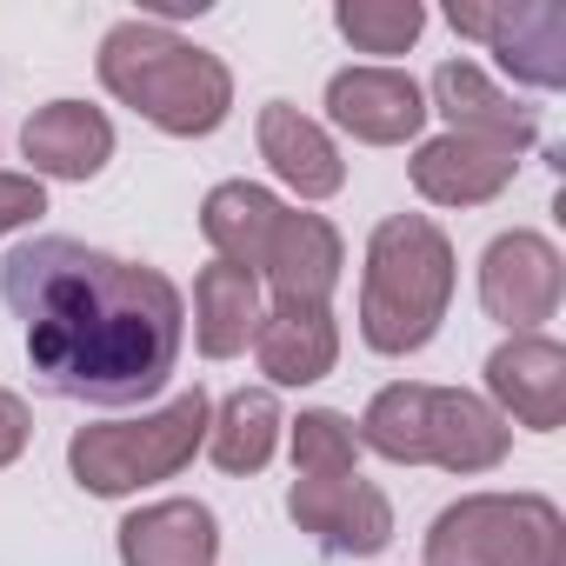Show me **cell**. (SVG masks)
<instances>
[{"label": "cell", "instance_id": "6da1fadb", "mask_svg": "<svg viewBox=\"0 0 566 566\" xmlns=\"http://www.w3.org/2000/svg\"><path fill=\"white\" fill-rule=\"evenodd\" d=\"M0 301L21 314L28 367L54 400L140 407L180 367L187 301L160 266L41 233L0 260Z\"/></svg>", "mask_w": 566, "mask_h": 566}, {"label": "cell", "instance_id": "7a4b0ae2", "mask_svg": "<svg viewBox=\"0 0 566 566\" xmlns=\"http://www.w3.org/2000/svg\"><path fill=\"white\" fill-rule=\"evenodd\" d=\"M94 74L120 107H134L147 127H160L174 140H207L233 114V67L220 54L193 48L187 34H174L167 21L107 28Z\"/></svg>", "mask_w": 566, "mask_h": 566}, {"label": "cell", "instance_id": "3957f363", "mask_svg": "<svg viewBox=\"0 0 566 566\" xmlns=\"http://www.w3.org/2000/svg\"><path fill=\"white\" fill-rule=\"evenodd\" d=\"M453 240L433 213H387L367 233V266H360V340L387 360L420 354L447 307H453Z\"/></svg>", "mask_w": 566, "mask_h": 566}, {"label": "cell", "instance_id": "277c9868", "mask_svg": "<svg viewBox=\"0 0 566 566\" xmlns=\"http://www.w3.org/2000/svg\"><path fill=\"white\" fill-rule=\"evenodd\" d=\"M207 420H213V400L200 387H187V394H174L167 407H154L140 420L81 427L67 440V473L94 500H127L140 486H160V480L187 473L193 453L207 447Z\"/></svg>", "mask_w": 566, "mask_h": 566}, {"label": "cell", "instance_id": "5b68a950", "mask_svg": "<svg viewBox=\"0 0 566 566\" xmlns=\"http://www.w3.org/2000/svg\"><path fill=\"white\" fill-rule=\"evenodd\" d=\"M427 566H566V513L546 493H460L427 526Z\"/></svg>", "mask_w": 566, "mask_h": 566}, {"label": "cell", "instance_id": "8992f818", "mask_svg": "<svg viewBox=\"0 0 566 566\" xmlns=\"http://www.w3.org/2000/svg\"><path fill=\"white\" fill-rule=\"evenodd\" d=\"M453 34L486 41L520 87H566V8L559 0H453Z\"/></svg>", "mask_w": 566, "mask_h": 566}, {"label": "cell", "instance_id": "52a82bcc", "mask_svg": "<svg viewBox=\"0 0 566 566\" xmlns=\"http://www.w3.org/2000/svg\"><path fill=\"white\" fill-rule=\"evenodd\" d=\"M559 294H566V260H559V247L546 233L513 227V233L486 240V253H480V307H486V321H500L506 334H539L559 314Z\"/></svg>", "mask_w": 566, "mask_h": 566}, {"label": "cell", "instance_id": "ba28073f", "mask_svg": "<svg viewBox=\"0 0 566 566\" xmlns=\"http://www.w3.org/2000/svg\"><path fill=\"white\" fill-rule=\"evenodd\" d=\"M287 520L301 533H314V546L334 553V559H374L394 539V500L374 480H360V473L294 480L287 486Z\"/></svg>", "mask_w": 566, "mask_h": 566}, {"label": "cell", "instance_id": "9c48e42d", "mask_svg": "<svg viewBox=\"0 0 566 566\" xmlns=\"http://www.w3.org/2000/svg\"><path fill=\"white\" fill-rule=\"evenodd\" d=\"M486 407L506 427L559 433L566 427V347L553 334H513L486 354Z\"/></svg>", "mask_w": 566, "mask_h": 566}, {"label": "cell", "instance_id": "30bf717a", "mask_svg": "<svg viewBox=\"0 0 566 566\" xmlns=\"http://www.w3.org/2000/svg\"><path fill=\"white\" fill-rule=\"evenodd\" d=\"M327 120L354 134L360 147H407L427 127V94L413 74L374 61V67H340L327 81Z\"/></svg>", "mask_w": 566, "mask_h": 566}, {"label": "cell", "instance_id": "8fae6325", "mask_svg": "<svg viewBox=\"0 0 566 566\" xmlns=\"http://www.w3.org/2000/svg\"><path fill=\"white\" fill-rule=\"evenodd\" d=\"M506 453H513V427L486 407V394H467V387L420 394V467L473 480V473H493Z\"/></svg>", "mask_w": 566, "mask_h": 566}, {"label": "cell", "instance_id": "7c38bea8", "mask_svg": "<svg viewBox=\"0 0 566 566\" xmlns=\"http://www.w3.org/2000/svg\"><path fill=\"white\" fill-rule=\"evenodd\" d=\"M340 266H347V240L327 213H301L287 207L266 240V260H260V280L273 301L287 307H334V287H340Z\"/></svg>", "mask_w": 566, "mask_h": 566}, {"label": "cell", "instance_id": "4fadbf2b", "mask_svg": "<svg viewBox=\"0 0 566 566\" xmlns=\"http://www.w3.org/2000/svg\"><path fill=\"white\" fill-rule=\"evenodd\" d=\"M526 154L500 147V140H473V134H433L413 147L407 174H413V193L427 207H486L513 187Z\"/></svg>", "mask_w": 566, "mask_h": 566}, {"label": "cell", "instance_id": "5bb4252c", "mask_svg": "<svg viewBox=\"0 0 566 566\" xmlns=\"http://www.w3.org/2000/svg\"><path fill=\"white\" fill-rule=\"evenodd\" d=\"M420 94H427V114H447V134L500 140V147H513V154H526V147L539 140L533 107L506 101V94H500L473 61H440V67H433V81H427Z\"/></svg>", "mask_w": 566, "mask_h": 566}, {"label": "cell", "instance_id": "9a60e30c", "mask_svg": "<svg viewBox=\"0 0 566 566\" xmlns=\"http://www.w3.org/2000/svg\"><path fill=\"white\" fill-rule=\"evenodd\" d=\"M21 154L34 180H94L114 160V120L87 101H48L28 114Z\"/></svg>", "mask_w": 566, "mask_h": 566}, {"label": "cell", "instance_id": "2e32d148", "mask_svg": "<svg viewBox=\"0 0 566 566\" xmlns=\"http://www.w3.org/2000/svg\"><path fill=\"white\" fill-rule=\"evenodd\" d=\"M253 140H260V160L273 167V180L294 187L301 200H334L347 187V160H340L334 134L321 120H307L301 107H287V101H266L260 107Z\"/></svg>", "mask_w": 566, "mask_h": 566}, {"label": "cell", "instance_id": "e0dca14e", "mask_svg": "<svg viewBox=\"0 0 566 566\" xmlns=\"http://www.w3.org/2000/svg\"><path fill=\"white\" fill-rule=\"evenodd\" d=\"M253 360L266 387H314L340 367V321L334 307H287L273 301L253 334Z\"/></svg>", "mask_w": 566, "mask_h": 566}, {"label": "cell", "instance_id": "ac0fdd59", "mask_svg": "<svg viewBox=\"0 0 566 566\" xmlns=\"http://www.w3.org/2000/svg\"><path fill=\"white\" fill-rule=\"evenodd\" d=\"M114 553H120V566H213L220 520L207 500H154L120 520Z\"/></svg>", "mask_w": 566, "mask_h": 566}, {"label": "cell", "instance_id": "d6986e66", "mask_svg": "<svg viewBox=\"0 0 566 566\" xmlns=\"http://www.w3.org/2000/svg\"><path fill=\"white\" fill-rule=\"evenodd\" d=\"M260 314H266V301H260V273L227 266V260H213V266L193 273V347H200L207 360L247 354L253 334H260Z\"/></svg>", "mask_w": 566, "mask_h": 566}, {"label": "cell", "instance_id": "ffe728a7", "mask_svg": "<svg viewBox=\"0 0 566 566\" xmlns=\"http://www.w3.org/2000/svg\"><path fill=\"white\" fill-rule=\"evenodd\" d=\"M280 213H287V200H280V193H266V187H253V180H220V187H207V200H200V233H207L213 260L260 273Z\"/></svg>", "mask_w": 566, "mask_h": 566}, {"label": "cell", "instance_id": "44dd1931", "mask_svg": "<svg viewBox=\"0 0 566 566\" xmlns=\"http://www.w3.org/2000/svg\"><path fill=\"white\" fill-rule=\"evenodd\" d=\"M280 433H287V413H280L273 387H233L207 420V453L220 473L247 480L280 453Z\"/></svg>", "mask_w": 566, "mask_h": 566}, {"label": "cell", "instance_id": "7402d4cb", "mask_svg": "<svg viewBox=\"0 0 566 566\" xmlns=\"http://www.w3.org/2000/svg\"><path fill=\"white\" fill-rule=\"evenodd\" d=\"M420 394H427V380H394V387H380L374 400H367V413H360V453H380V460H394V467H420Z\"/></svg>", "mask_w": 566, "mask_h": 566}, {"label": "cell", "instance_id": "603a6c76", "mask_svg": "<svg viewBox=\"0 0 566 566\" xmlns=\"http://www.w3.org/2000/svg\"><path fill=\"white\" fill-rule=\"evenodd\" d=\"M287 447H294V473H301V480L360 473V433H354V420L334 413V407H301V420H287Z\"/></svg>", "mask_w": 566, "mask_h": 566}, {"label": "cell", "instance_id": "cb8c5ba5", "mask_svg": "<svg viewBox=\"0 0 566 566\" xmlns=\"http://www.w3.org/2000/svg\"><path fill=\"white\" fill-rule=\"evenodd\" d=\"M334 28L354 54H407L427 34V8L420 0H340Z\"/></svg>", "mask_w": 566, "mask_h": 566}, {"label": "cell", "instance_id": "d4e9b609", "mask_svg": "<svg viewBox=\"0 0 566 566\" xmlns=\"http://www.w3.org/2000/svg\"><path fill=\"white\" fill-rule=\"evenodd\" d=\"M41 213H48V187L34 174H0V240L34 227Z\"/></svg>", "mask_w": 566, "mask_h": 566}, {"label": "cell", "instance_id": "484cf974", "mask_svg": "<svg viewBox=\"0 0 566 566\" xmlns=\"http://www.w3.org/2000/svg\"><path fill=\"white\" fill-rule=\"evenodd\" d=\"M28 440H34V413H28V400L0 387V467H14V460L28 453Z\"/></svg>", "mask_w": 566, "mask_h": 566}]
</instances>
